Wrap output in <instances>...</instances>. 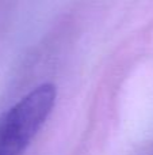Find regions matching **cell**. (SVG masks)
<instances>
[{
  "label": "cell",
  "mask_w": 153,
  "mask_h": 155,
  "mask_svg": "<svg viewBox=\"0 0 153 155\" xmlns=\"http://www.w3.org/2000/svg\"><path fill=\"white\" fill-rule=\"evenodd\" d=\"M57 98L53 83H42L0 118V155H22L50 116Z\"/></svg>",
  "instance_id": "1"
}]
</instances>
